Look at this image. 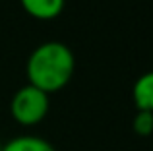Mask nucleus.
Listing matches in <instances>:
<instances>
[{"label":"nucleus","instance_id":"f257e3e1","mask_svg":"<svg viewBox=\"0 0 153 151\" xmlns=\"http://www.w3.org/2000/svg\"><path fill=\"white\" fill-rule=\"evenodd\" d=\"M76 56L68 45L60 41L41 43L31 50L25 64L29 85L45 91L47 95L64 89L74 78Z\"/></svg>","mask_w":153,"mask_h":151},{"label":"nucleus","instance_id":"f03ea898","mask_svg":"<svg viewBox=\"0 0 153 151\" xmlns=\"http://www.w3.org/2000/svg\"><path fill=\"white\" fill-rule=\"evenodd\" d=\"M51 109V99L45 91L33 85H23L10 101V114L19 126H37L45 120Z\"/></svg>","mask_w":153,"mask_h":151},{"label":"nucleus","instance_id":"7ed1b4c3","mask_svg":"<svg viewBox=\"0 0 153 151\" xmlns=\"http://www.w3.org/2000/svg\"><path fill=\"white\" fill-rule=\"evenodd\" d=\"M22 8L35 19H54L62 14L66 0H19Z\"/></svg>","mask_w":153,"mask_h":151},{"label":"nucleus","instance_id":"20e7f679","mask_svg":"<svg viewBox=\"0 0 153 151\" xmlns=\"http://www.w3.org/2000/svg\"><path fill=\"white\" fill-rule=\"evenodd\" d=\"M132 99L138 110L153 113V70L142 74L132 87Z\"/></svg>","mask_w":153,"mask_h":151},{"label":"nucleus","instance_id":"39448f33","mask_svg":"<svg viewBox=\"0 0 153 151\" xmlns=\"http://www.w3.org/2000/svg\"><path fill=\"white\" fill-rule=\"evenodd\" d=\"M2 151H56L51 141L39 136H18L2 145Z\"/></svg>","mask_w":153,"mask_h":151},{"label":"nucleus","instance_id":"423d86ee","mask_svg":"<svg viewBox=\"0 0 153 151\" xmlns=\"http://www.w3.org/2000/svg\"><path fill=\"white\" fill-rule=\"evenodd\" d=\"M132 128L138 136L147 138L153 134V113H147V110H138L132 120Z\"/></svg>","mask_w":153,"mask_h":151},{"label":"nucleus","instance_id":"0eeeda50","mask_svg":"<svg viewBox=\"0 0 153 151\" xmlns=\"http://www.w3.org/2000/svg\"><path fill=\"white\" fill-rule=\"evenodd\" d=\"M0 151H2V144H0Z\"/></svg>","mask_w":153,"mask_h":151}]
</instances>
